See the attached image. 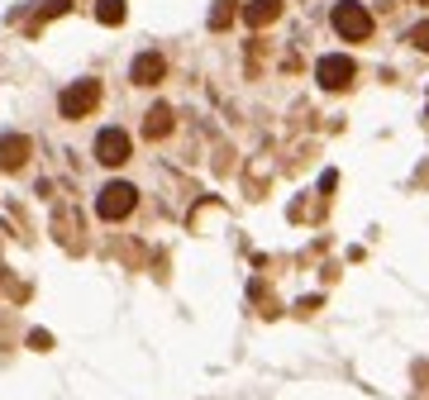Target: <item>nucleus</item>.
<instances>
[{
  "label": "nucleus",
  "instance_id": "obj_3",
  "mask_svg": "<svg viewBox=\"0 0 429 400\" xmlns=\"http://www.w3.org/2000/svg\"><path fill=\"white\" fill-rule=\"evenodd\" d=\"M134 205H138V191L129 186V182H110V186H101V195H96V214H101V219H124Z\"/></svg>",
  "mask_w": 429,
  "mask_h": 400
},
{
  "label": "nucleus",
  "instance_id": "obj_8",
  "mask_svg": "<svg viewBox=\"0 0 429 400\" xmlns=\"http://www.w3.org/2000/svg\"><path fill=\"white\" fill-rule=\"evenodd\" d=\"M277 15H282V0H248V5H243V20H248L253 29L272 24Z\"/></svg>",
  "mask_w": 429,
  "mask_h": 400
},
{
  "label": "nucleus",
  "instance_id": "obj_6",
  "mask_svg": "<svg viewBox=\"0 0 429 400\" xmlns=\"http://www.w3.org/2000/svg\"><path fill=\"white\" fill-rule=\"evenodd\" d=\"M162 72H167L162 53H138V57H134V67H129V77H134L138 86H153V81H162Z\"/></svg>",
  "mask_w": 429,
  "mask_h": 400
},
{
  "label": "nucleus",
  "instance_id": "obj_10",
  "mask_svg": "<svg viewBox=\"0 0 429 400\" xmlns=\"http://www.w3.org/2000/svg\"><path fill=\"white\" fill-rule=\"evenodd\" d=\"M96 20L101 24H124V0H96Z\"/></svg>",
  "mask_w": 429,
  "mask_h": 400
},
{
  "label": "nucleus",
  "instance_id": "obj_2",
  "mask_svg": "<svg viewBox=\"0 0 429 400\" xmlns=\"http://www.w3.org/2000/svg\"><path fill=\"white\" fill-rule=\"evenodd\" d=\"M334 29H339V38H349V43H363V38L372 34V15H368V5H358V0H344V5H334Z\"/></svg>",
  "mask_w": 429,
  "mask_h": 400
},
{
  "label": "nucleus",
  "instance_id": "obj_7",
  "mask_svg": "<svg viewBox=\"0 0 429 400\" xmlns=\"http://www.w3.org/2000/svg\"><path fill=\"white\" fill-rule=\"evenodd\" d=\"M24 158H29V138H24V133H10V138H0V167H5V172L24 167Z\"/></svg>",
  "mask_w": 429,
  "mask_h": 400
},
{
  "label": "nucleus",
  "instance_id": "obj_11",
  "mask_svg": "<svg viewBox=\"0 0 429 400\" xmlns=\"http://www.w3.org/2000/svg\"><path fill=\"white\" fill-rule=\"evenodd\" d=\"M234 5L239 0H214V10H210V29H224L229 20H234Z\"/></svg>",
  "mask_w": 429,
  "mask_h": 400
},
{
  "label": "nucleus",
  "instance_id": "obj_9",
  "mask_svg": "<svg viewBox=\"0 0 429 400\" xmlns=\"http://www.w3.org/2000/svg\"><path fill=\"white\" fill-rule=\"evenodd\" d=\"M143 133H148V138H167V133H172V105L148 110V114H143Z\"/></svg>",
  "mask_w": 429,
  "mask_h": 400
},
{
  "label": "nucleus",
  "instance_id": "obj_4",
  "mask_svg": "<svg viewBox=\"0 0 429 400\" xmlns=\"http://www.w3.org/2000/svg\"><path fill=\"white\" fill-rule=\"evenodd\" d=\"M315 77H320L324 91H344V86L358 77V67H353V57L329 53V57H320V62H315Z\"/></svg>",
  "mask_w": 429,
  "mask_h": 400
},
{
  "label": "nucleus",
  "instance_id": "obj_13",
  "mask_svg": "<svg viewBox=\"0 0 429 400\" xmlns=\"http://www.w3.org/2000/svg\"><path fill=\"white\" fill-rule=\"evenodd\" d=\"M29 348H34V353H48V348H53V334L34 329V334H29Z\"/></svg>",
  "mask_w": 429,
  "mask_h": 400
},
{
  "label": "nucleus",
  "instance_id": "obj_5",
  "mask_svg": "<svg viewBox=\"0 0 429 400\" xmlns=\"http://www.w3.org/2000/svg\"><path fill=\"white\" fill-rule=\"evenodd\" d=\"M96 162H106V167L129 162V133L124 129H101L96 133Z\"/></svg>",
  "mask_w": 429,
  "mask_h": 400
},
{
  "label": "nucleus",
  "instance_id": "obj_14",
  "mask_svg": "<svg viewBox=\"0 0 429 400\" xmlns=\"http://www.w3.org/2000/svg\"><path fill=\"white\" fill-rule=\"evenodd\" d=\"M67 5H72V0H48V5H43V15H38V20H53V15H62V10H67Z\"/></svg>",
  "mask_w": 429,
  "mask_h": 400
},
{
  "label": "nucleus",
  "instance_id": "obj_1",
  "mask_svg": "<svg viewBox=\"0 0 429 400\" xmlns=\"http://www.w3.org/2000/svg\"><path fill=\"white\" fill-rule=\"evenodd\" d=\"M101 105V81H72L62 96H57V110L62 119H86L91 110Z\"/></svg>",
  "mask_w": 429,
  "mask_h": 400
},
{
  "label": "nucleus",
  "instance_id": "obj_12",
  "mask_svg": "<svg viewBox=\"0 0 429 400\" xmlns=\"http://www.w3.org/2000/svg\"><path fill=\"white\" fill-rule=\"evenodd\" d=\"M410 43H415L420 53H429V20H420V24L410 29Z\"/></svg>",
  "mask_w": 429,
  "mask_h": 400
}]
</instances>
